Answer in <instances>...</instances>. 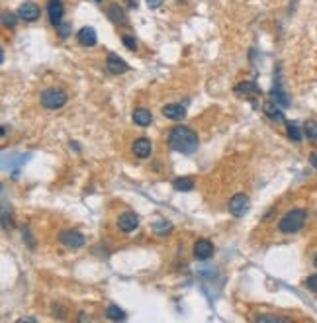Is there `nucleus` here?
I'll list each match as a JSON object with an SVG mask.
<instances>
[{
  "instance_id": "obj_24",
  "label": "nucleus",
  "mask_w": 317,
  "mask_h": 323,
  "mask_svg": "<svg viewBox=\"0 0 317 323\" xmlns=\"http://www.w3.org/2000/svg\"><path fill=\"white\" fill-rule=\"evenodd\" d=\"M122 41H124V45H126L130 51H137V39H135V37H132V35H124Z\"/></svg>"
},
{
  "instance_id": "obj_14",
  "label": "nucleus",
  "mask_w": 317,
  "mask_h": 323,
  "mask_svg": "<svg viewBox=\"0 0 317 323\" xmlns=\"http://www.w3.org/2000/svg\"><path fill=\"white\" fill-rule=\"evenodd\" d=\"M132 120H133L135 126L147 128V126H151V122H153V114H151L149 110H145V108H135L133 114H132Z\"/></svg>"
},
{
  "instance_id": "obj_23",
  "label": "nucleus",
  "mask_w": 317,
  "mask_h": 323,
  "mask_svg": "<svg viewBox=\"0 0 317 323\" xmlns=\"http://www.w3.org/2000/svg\"><path fill=\"white\" fill-rule=\"evenodd\" d=\"M304 135L308 137V141L317 143V122L316 120H308L304 124Z\"/></svg>"
},
{
  "instance_id": "obj_6",
  "label": "nucleus",
  "mask_w": 317,
  "mask_h": 323,
  "mask_svg": "<svg viewBox=\"0 0 317 323\" xmlns=\"http://www.w3.org/2000/svg\"><path fill=\"white\" fill-rule=\"evenodd\" d=\"M18 18L20 20H24V22H35L37 18H39V14H41V10H39V6L35 4V2H31V0H27V2H24V4H20V8H18Z\"/></svg>"
},
{
  "instance_id": "obj_16",
  "label": "nucleus",
  "mask_w": 317,
  "mask_h": 323,
  "mask_svg": "<svg viewBox=\"0 0 317 323\" xmlns=\"http://www.w3.org/2000/svg\"><path fill=\"white\" fill-rule=\"evenodd\" d=\"M270 98L278 104V106H282V108H288L290 104H292V100H290V96L284 92V88L278 84V82H274V88L270 90Z\"/></svg>"
},
{
  "instance_id": "obj_9",
  "label": "nucleus",
  "mask_w": 317,
  "mask_h": 323,
  "mask_svg": "<svg viewBox=\"0 0 317 323\" xmlns=\"http://www.w3.org/2000/svg\"><path fill=\"white\" fill-rule=\"evenodd\" d=\"M106 69H108V73H112V75H124V73L130 71V65H128L122 57H118L116 53H110V55H108V61H106Z\"/></svg>"
},
{
  "instance_id": "obj_5",
  "label": "nucleus",
  "mask_w": 317,
  "mask_h": 323,
  "mask_svg": "<svg viewBox=\"0 0 317 323\" xmlns=\"http://www.w3.org/2000/svg\"><path fill=\"white\" fill-rule=\"evenodd\" d=\"M251 208V200L247 194H235L231 200H229V212L235 215V217H243Z\"/></svg>"
},
{
  "instance_id": "obj_7",
  "label": "nucleus",
  "mask_w": 317,
  "mask_h": 323,
  "mask_svg": "<svg viewBox=\"0 0 317 323\" xmlns=\"http://www.w3.org/2000/svg\"><path fill=\"white\" fill-rule=\"evenodd\" d=\"M47 14H49V22L53 27H59L63 22V14H65V6L61 0H49L47 2Z\"/></svg>"
},
{
  "instance_id": "obj_26",
  "label": "nucleus",
  "mask_w": 317,
  "mask_h": 323,
  "mask_svg": "<svg viewBox=\"0 0 317 323\" xmlns=\"http://www.w3.org/2000/svg\"><path fill=\"white\" fill-rule=\"evenodd\" d=\"M257 320L259 322H288L286 318H280V316H259Z\"/></svg>"
},
{
  "instance_id": "obj_19",
  "label": "nucleus",
  "mask_w": 317,
  "mask_h": 323,
  "mask_svg": "<svg viewBox=\"0 0 317 323\" xmlns=\"http://www.w3.org/2000/svg\"><path fill=\"white\" fill-rule=\"evenodd\" d=\"M172 186L178 192H190V190H194V180L190 176H178L172 180Z\"/></svg>"
},
{
  "instance_id": "obj_18",
  "label": "nucleus",
  "mask_w": 317,
  "mask_h": 323,
  "mask_svg": "<svg viewBox=\"0 0 317 323\" xmlns=\"http://www.w3.org/2000/svg\"><path fill=\"white\" fill-rule=\"evenodd\" d=\"M235 92H237L239 96L249 98L251 94H261V88H259L255 82H241V84L235 86Z\"/></svg>"
},
{
  "instance_id": "obj_8",
  "label": "nucleus",
  "mask_w": 317,
  "mask_h": 323,
  "mask_svg": "<svg viewBox=\"0 0 317 323\" xmlns=\"http://www.w3.org/2000/svg\"><path fill=\"white\" fill-rule=\"evenodd\" d=\"M213 243L210 241V239H198L196 243H194V257L198 259V261H208V259H211L213 257Z\"/></svg>"
},
{
  "instance_id": "obj_3",
  "label": "nucleus",
  "mask_w": 317,
  "mask_h": 323,
  "mask_svg": "<svg viewBox=\"0 0 317 323\" xmlns=\"http://www.w3.org/2000/svg\"><path fill=\"white\" fill-rule=\"evenodd\" d=\"M39 100H41V106L43 108H47V110H59V108H63L67 104L69 96H67V92L63 88H47V90L41 92V98Z\"/></svg>"
},
{
  "instance_id": "obj_10",
  "label": "nucleus",
  "mask_w": 317,
  "mask_h": 323,
  "mask_svg": "<svg viewBox=\"0 0 317 323\" xmlns=\"http://www.w3.org/2000/svg\"><path fill=\"white\" fill-rule=\"evenodd\" d=\"M118 227H120L124 233H132V231H135V229L139 227V217H137V214H133V212H126V214H122L120 219H118Z\"/></svg>"
},
{
  "instance_id": "obj_29",
  "label": "nucleus",
  "mask_w": 317,
  "mask_h": 323,
  "mask_svg": "<svg viewBox=\"0 0 317 323\" xmlns=\"http://www.w3.org/2000/svg\"><path fill=\"white\" fill-rule=\"evenodd\" d=\"M147 4H149V8H158L160 6V0H147Z\"/></svg>"
},
{
  "instance_id": "obj_21",
  "label": "nucleus",
  "mask_w": 317,
  "mask_h": 323,
  "mask_svg": "<svg viewBox=\"0 0 317 323\" xmlns=\"http://www.w3.org/2000/svg\"><path fill=\"white\" fill-rule=\"evenodd\" d=\"M286 132H288V137L296 143H300L304 139V134L300 132V126L296 122H286Z\"/></svg>"
},
{
  "instance_id": "obj_30",
  "label": "nucleus",
  "mask_w": 317,
  "mask_h": 323,
  "mask_svg": "<svg viewBox=\"0 0 317 323\" xmlns=\"http://www.w3.org/2000/svg\"><path fill=\"white\" fill-rule=\"evenodd\" d=\"M310 161H312V164H314V166H316V168H317V151H316V153H312V157H310Z\"/></svg>"
},
{
  "instance_id": "obj_20",
  "label": "nucleus",
  "mask_w": 317,
  "mask_h": 323,
  "mask_svg": "<svg viewBox=\"0 0 317 323\" xmlns=\"http://www.w3.org/2000/svg\"><path fill=\"white\" fill-rule=\"evenodd\" d=\"M151 229H153V233H155V235L164 237V235H168V233L172 231V223H170V221H166V219H157V221L151 225Z\"/></svg>"
},
{
  "instance_id": "obj_13",
  "label": "nucleus",
  "mask_w": 317,
  "mask_h": 323,
  "mask_svg": "<svg viewBox=\"0 0 317 323\" xmlns=\"http://www.w3.org/2000/svg\"><path fill=\"white\" fill-rule=\"evenodd\" d=\"M162 116H164L166 120L178 122V120H182V118L186 116V108H184L182 104H166V106L162 108Z\"/></svg>"
},
{
  "instance_id": "obj_1",
  "label": "nucleus",
  "mask_w": 317,
  "mask_h": 323,
  "mask_svg": "<svg viewBox=\"0 0 317 323\" xmlns=\"http://www.w3.org/2000/svg\"><path fill=\"white\" fill-rule=\"evenodd\" d=\"M168 145L172 151L182 153V155H192L194 151H198V135L192 128L188 126H174L168 132Z\"/></svg>"
},
{
  "instance_id": "obj_31",
  "label": "nucleus",
  "mask_w": 317,
  "mask_h": 323,
  "mask_svg": "<svg viewBox=\"0 0 317 323\" xmlns=\"http://www.w3.org/2000/svg\"><path fill=\"white\" fill-rule=\"evenodd\" d=\"M314 267L317 269V253H316V257H314Z\"/></svg>"
},
{
  "instance_id": "obj_11",
  "label": "nucleus",
  "mask_w": 317,
  "mask_h": 323,
  "mask_svg": "<svg viewBox=\"0 0 317 323\" xmlns=\"http://www.w3.org/2000/svg\"><path fill=\"white\" fill-rule=\"evenodd\" d=\"M77 41L84 47H94L96 41H98V35H96V29L86 26V27H80L79 33H77Z\"/></svg>"
},
{
  "instance_id": "obj_25",
  "label": "nucleus",
  "mask_w": 317,
  "mask_h": 323,
  "mask_svg": "<svg viewBox=\"0 0 317 323\" xmlns=\"http://www.w3.org/2000/svg\"><path fill=\"white\" fill-rule=\"evenodd\" d=\"M16 16H18V14H16ZM16 16L4 12V14H2V24H4L6 27H16Z\"/></svg>"
},
{
  "instance_id": "obj_2",
  "label": "nucleus",
  "mask_w": 317,
  "mask_h": 323,
  "mask_svg": "<svg viewBox=\"0 0 317 323\" xmlns=\"http://www.w3.org/2000/svg\"><path fill=\"white\" fill-rule=\"evenodd\" d=\"M306 217H308V212H306V210H302V208L290 210V212L280 219V223H278L280 233H286V235H290V233H298V231L304 227Z\"/></svg>"
},
{
  "instance_id": "obj_28",
  "label": "nucleus",
  "mask_w": 317,
  "mask_h": 323,
  "mask_svg": "<svg viewBox=\"0 0 317 323\" xmlns=\"http://www.w3.org/2000/svg\"><path fill=\"white\" fill-rule=\"evenodd\" d=\"M57 31L61 33V37H67V35L71 33V26H69V24H61V26L57 27Z\"/></svg>"
},
{
  "instance_id": "obj_15",
  "label": "nucleus",
  "mask_w": 317,
  "mask_h": 323,
  "mask_svg": "<svg viewBox=\"0 0 317 323\" xmlns=\"http://www.w3.org/2000/svg\"><path fill=\"white\" fill-rule=\"evenodd\" d=\"M106 14H108V18L114 22V24H126L128 22V16H126V12H124V8L120 6V4H116V2H112V4H108V10H106Z\"/></svg>"
},
{
  "instance_id": "obj_17",
  "label": "nucleus",
  "mask_w": 317,
  "mask_h": 323,
  "mask_svg": "<svg viewBox=\"0 0 317 323\" xmlns=\"http://www.w3.org/2000/svg\"><path fill=\"white\" fill-rule=\"evenodd\" d=\"M264 114H266L272 122H286V120H284V114H282V110H280V106H278L274 100L264 104Z\"/></svg>"
},
{
  "instance_id": "obj_4",
  "label": "nucleus",
  "mask_w": 317,
  "mask_h": 323,
  "mask_svg": "<svg viewBox=\"0 0 317 323\" xmlns=\"http://www.w3.org/2000/svg\"><path fill=\"white\" fill-rule=\"evenodd\" d=\"M59 241H61V245L65 249H71V251H79V249H82L86 245L84 235L80 231H77V229H65V231H61Z\"/></svg>"
},
{
  "instance_id": "obj_22",
  "label": "nucleus",
  "mask_w": 317,
  "mask_h": 323,
  "mask_svg": "<svg viewBox=\"0 0 317 323\" xmlns=\"http://www.w3.org/2000/svg\"><path fill=\"white\" fill-rule=\"evenodd\" d=\"M106 318L112 320V322H124V320H126V312H124L120 306L112 304V306H108V310H106Z\"/></svg>"
},
{
  "instance_id": "obj_12",
  "label": "nucleus",
  "mask_w": 317,
  "mask_h": 323,
  "mask_svg": "<svg viewBox=\"0 0 317 323\" xmlns=\"http://www.w3.org/2000/svg\"><path fill=\"white\" fill-rule=\"evenodd\" d=\"M132 149H133L135 157H139V159H147V157L151 155V151H153V145H151V141H149V139L139 137V139H135V141H133Z\"/></svg>"
},
{
  "instance_id": "obj_27",
  "label": "nucleus",
  "mask_w": 317,
  "mask_h": 323,
  "mask_svg": "<svg viewBox=\"0 0 317 323\" xmlns=\"http://www.w3.org/2000/svg\"><path fill=\"white\" fill-rule=\"evenodd\" d=\"M306 286H308L312 292H316L317 294V274H312V276L306 280Z\"/></svg>"
}]
</instances>
